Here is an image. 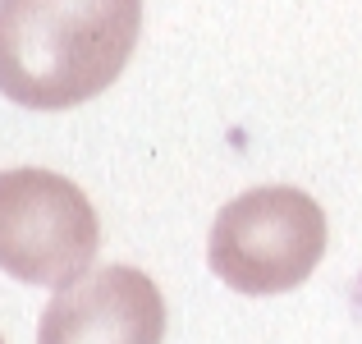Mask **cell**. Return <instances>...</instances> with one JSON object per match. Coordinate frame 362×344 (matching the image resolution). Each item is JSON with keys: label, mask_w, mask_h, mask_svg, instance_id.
<instances>
[{"label": "cell", "mask_w": 362, "mask_h": 344, "mask_svg": "<svg viewBox=\"0 0 362 344\" xmlns=\"http://www.w3.org/2000/svg\"><path fill=\"white\" fill-rule=\"evenodd\" d=\"M0 344H5V340H0Z\"/></svg>", "instance_id": "obj_5"}, {"label": "cell", "mask_w": 362, "mask_h": 344, "mask_svg": "<svg viewBox=\"0 0 362 344\" xmlns=\"http://www.w3.org/2000/svg\"><path fill=\"white\" fill-rule=\"evenodd\" d=\"M165 299L138 266H92L46 303L37 344H160Z\"/></svg>", "instance_id": "obj_4"}, {"label": "cell", "mask_w": 362, "mask_h": 344, "mask_svg": "<svg viewBox=\"0 0 362 344\" xmlns=\"http://www.w3.org/2000/svg\"><path fill=\"white\" fill-rule=\"evenodd\" d=\"M142 0H0V92L23 110H69L124 74Z\"/></svg>", "instance_id": "obj_1"}, {"label": "cell", "mask_w": 362, "mask_h": 344, "mask_svg": "<svg viewBox=\"0 0 362 344\" xmlns=\"http://www.w3.org/2000/svg\"><path fill=\"white\" fill-rule=\"evenodd\" d=\"M326 257V212L289 184L247 188L221 207L206 239V262L230 289L271 299L303 285Z\"/></svg>", "instance_id": "obj_2"}, {"label": "cell", "mask_w": 362, "mask_h": 344, "mask_svg": "<svg viewBox=\"0 0 362 344\" xmlns=\"http://www.w3.org/2000/svg\"><path fill=\"white\" fill-rule=\"evenodd\" d=\"M101 243V221L88 193L55 170H0V271L23 285L64 289Z\"/></svg>", "instance_id": "obj_3"}]
</instances>
